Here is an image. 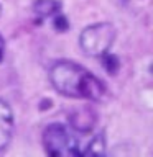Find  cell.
Segmentation results:
<instances>
[{
	"label": "cell",
	"instance_id": "obj_6",
	"mask_svg": "<svg viewBox=\"0 0 153 157\" xmlns=\"http://www.w3.org/2000/svg\"><path fill=\"white\" fill-rule=\"evenodd\" d=\"M63 12V2L61 0H35L33 2V13L41 23L43 20H48L54 17L56 13Z\"/></svg>",
	"mask_w": 153,
	"mask_h": 157
},
{
	"label": "cell",
	"instance_id": "obj_2",
	"mask_svg": "<svg viewBox=\"0 0 153 157\" xmlns=\"http://www.w3.org/2000/svg\"><path fill=\"white\" fill-rule=\"evenodd\" d=\"M41 142L44 152L53 157H71L81 155L79 149V139L76 131L71 126L63 124V123H51L44 128Z\"/></svg>",
	"mask_w": 153,
	"mask_h": 157
},
{
	"label": "cell",
	"instance_id": "obj_7",
	"mask_svg": "<svg viewBox=\"0 0 153 157\" xmlns=\"http://www.w3.org/2000/svg\"><path fill=\"white\" fill-rule=\"evenodd\" d=\"M105 154V134L97 132L86 144V149L81 151V155H104Z\"/></svg>",
	"mask_w": 153,
	"mask_h": 157
},
{
	"label": "cell",
	"instance_id": "obj_4",
	"mask_svg": "<svg viewBox=\"0 0 153 157\" xmlns=\"http://www.w3.org/2000/svg\"><path fill=\"white\" fill-rule=\"evenodd\" d=\"M15 116L8 101L0 98V154H3L13 139Z\"/></svg>",
	"mask_w": 153,
	"mask_h": 157
},
{
	"label": "cell",
	"instance_id": "obj_10",
	"mask_svg": "<svg viewBox=\"0 0 153 157\" xmlns=\"http://www.w3.org/2000/svg\"><path fill=\"white\" fill-rule=\"evenodd\" d=\"M3 52H5V39H3L2 34H0V62H2V59H3Z\"/></svg>",
	"mask_w": 153,
	"mask_h": 157
},
{
	"label": "cell",
	"instance_id": "obj_1",
	"mask_svg": "<svg viewBox=\"0 0 153 157\" xmlns=\"http://www.w3.org/2000/svg\"><path fill=\"white\" fill-rule=\"evenodd\" d=\"M48 78L54 90L66 98L101 101L107 92L105 83L97 75L81 64L68 59L53 62L48 71Z\"/></svg>",
	"mask_w": 153,
	"mask_h": 157
},
{
	"label": "cell",
	"instance_id": "obj_5",
	"mask_svg": "<svg viewBox=\"0 0 153 157\" xmlns=\"http://www.w3.org/2000/svg\"><path fill=\"white\" fill-rule=\"evenodd\" d=\"M69 126L76 132H91L97 124V113L92 106L84 105L81 108H76L68 115Z\"/></svg>",
	"mask_w": 153,
	"mask_h": 157
},
{
	"label": "cell",
	"instance_id": "obj_11",
	"mask_svg": "<svg viewBox=\"0 0 153 157\" xmlns=\"http://www.w3.org/2000/svg\"><path fill=\"white\" fill-rule=\"evenodd\" d=\"M0 15H2V5H0Z\"/></svg>",
	"mask_w": 153,
	"mask_h": 157
},
{
	"label": "cell",
	"instance_id": "obj_8",
	"mask_svg": "<svg viewBox=\"0 0 153 157\" xmlns=\"http://www.w3.org/2000/svg\"><path fill=\"white\" fill-rule=\"evenodd\" d=\"M102 61V67L104 71H105L109 75H115L118 72V69H120V61H118V57L115 54L112 52H105L102 57H99Z\"/></svg>",
	"mask_w": 153,
	"mask_h": 157
},
{
	"label": "cell",
	"instance_id": "obj_3",
	"mask_svg": "<svg viewBox=\"0 0 153 157\" xmlns=\"http://www.w3.org/2000/svg\"><path fill=\"white\" fill-rule=\"evenodd\" d=\"M115 26L109 21H99L86 26L79 34V48L89 57H102L110 51L115 41Z\"/></svg>",
	"mask_w": 153,
	"mask_h": 157
},
{
	"label": "cell",
	"instance_id": "obj_9",
	"mask_svg": "<svg viewBox=\"0 0 153 157\" xmlns=\"http://www.w3.org/2000/svg\"><path fill=\"white\" fill-rule=\"evenodd\" d=\"M51 25H53V29H54V31H58V33H66L69 29L68 17L63 12H59V13L54 15V17H51Z\"/></svg>",
	"mask_w": 153,
	"mask_h": 157
}]
</instances>
